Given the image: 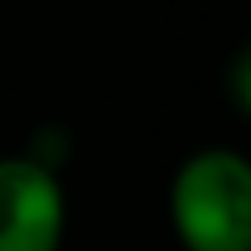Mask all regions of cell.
<instances>
[{
    "instance_id": "3957f363",
    "label": "cell",
    "mask_w": 251,
    "mask_h": 251,
    "mask_svg": "<svg viewBox=\"0 0 251 251\" xmlns=\"http://www.w3.org/2000/svg\"><path fill=\"white\" fill-rule=\"evenodd\" d=\"M25 156H29V161H37L41 169L58 173L62 165H66V156H70V132L66 128H37V136L29 140Z\"/></svg>"
},
{
    "instance_id": "7a4b0ae2",
    "label": "cell",
    "mask_w": 251,
    "mask_h": 251,
    "mask_svg": "<svg viewBox=\"0 0 251 251\" xmlns=\"http://www.w3.org/2000/svg\"><path fill=\"white\" fill-rule=\"evenodd\" d=\"M66 190L62 177L25 152L0 156V251H62Z\"/></svg>"
},
{
    "instance_id": "277c9868",
    "label": "cell",
    "mask_w": 251,
    "mask_h": 251,
    "mask_svg": "<svg viewBox=\"0 0 251 251\" xmlns=\"http://www.w3.org/2000/svg\"><path fill=\"white\" fill-rule=\"evenodd\" d=\"M226 87H231L235 107L243 111V116H251V37H247V46L231 58V70H226Z\"/></svg>"
},
{
    "instance_id": "6da1fadb",
    "label": "cell",
    "mask_w": 251,
    "mask_h": 251,
    "mask_svg": "<svg viewBox=\"0 0 251 251\" xmlns=\"http://www.w3.org/2000/svg\"><path fill=\"white\" fill-rule=\"evenodd\" d=\"M169 226L185 251H251V156L223 144L190 152L169 181Z\"/></svg>"
}]
</instances>
